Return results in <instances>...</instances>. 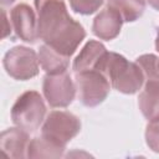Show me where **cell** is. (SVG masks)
<instances>
[{
  "mask_svg": "<svg viewBox=\"0 0 159 159\" xmlns=\"http://www.w3.org/2000/svg\"><path fill=\"white\" fill-rule=\"evenodd\" d=\"M35 7L39 39L71 57L84 40L86 31L70 16L65 0H35Z\"/></svg>",
  "mask_w": 159,
  "mask_h": 159,
  "instance_id": "obj_1",
  "label": "cell"
},
{
  "mask_svg": "<svg viewBox=\"0 0 159 159\" xmlns=\"http://www.w3.org/2000/svg\"><path fill=\"white\" fill-rule=\"evenodd\" d=\"M97 70L108 78L114 89L124 94L137 93L145 81L144 73L138 63L129 62L117 52H107Z\"/></svg>",
  "mask_w": 159,
  "mask_h": 159,
  "instance_id": "obj_2",
  "label": "cell"
},
{
  "mask_svg": "<svg viewBox=\"0 0 159 159\" xmlns=\"http://www.w3.org/2000/svg\"><path fill=\"white\" fill-rule=\"evenodd\" d=\"M46 106L41 94L36 91H26L11 108V119L16 127L22 128L29 133L39 129L45 119Z\"/></svg>",
  "mask_w": 159,
  "mask_h": 159,
  "instance_id": "obj_3",
  "label": "cell"
},
{
  "mask_svg": "<svg viewBox=\"0 0 159 159\" xmlns=\"http://www.w3.org/2000/svg\"><path fill=\"white\" fill-rule=\"evenodd\" d=\"M75 83L78 99L86 107H96L101 104L111 91L108 78L98 70L75 73Z\"/></svg>",
  "mask_w": 159,
  "mask_h": 159,
  "instance_id": "obj_4",
  "label": "cell"
},
{
  "mask_svg": "<svg viewBox=\"0 0 159 159\" xmlns=\"http://www.w3.org/2000/svg\"><path fill=\"white\" fill-rule=\"evenodd\" d=\"M81 130V120L77 116L67 111H52L47 114L41 134L63 147Z\"/></svg>",
  "mask_w": 159,
  "mask_h": 159,
  "instance_id": "obj_5",
  "label": "cell"
},
{
  "mask_svg": "<svg viewBox=\"0 0 159 159\" xmlns=\"http://www.w3.org/2000/svg\"><path fill=\"white\" fill-rule=\"evenodd\" d=\"M39 56L26 46L10 48L2 60L6 73L17 81H26L39 75Z\"/></svg>",
  "mask_w": 159,
  "mask_h": 159,
  "instance_id": "obj_6",
  "label": "cell"
},
{
  "mask_svg": "<svg viewBox=\"0 0 159 159\" xmlns=\"http://www.w3.org/2000/svg\"><path fill=\"white\" fill-rule=\"evenodd\" d=\"M42 92L47 103L53 108H65L75 99L77 88L76 83L67 73V71L43 77Z\"/></svg>",
  "mask_w": 159,
  "mask_h": 159,
  "instance_id": "obj_7",
  "label": "cell"
},
{
  "mask_svg": "<svg viewBox=\"0 0 159 159\" xmlns=\"http://www.w3.org/2000/svg\"><path fill=\"white\" fill-rule=\"evenodd\" d=\"M10 26L12 27L16 37L20 40L35 43L39 39L37 19L35 11L27 4H19L10 11Z\"/></svg>",
  "mask_w": 159,
  "mask_h": 159,
  "instance_id": "obj_8",
  "label": "cell"
},
{
  "mask_svg": "<svg viewBox=\"0 0 159 159\" xmlns=\"http://www.w3.org/2000/svg\"><path fill=\"white\" fill-rule=\"evenodd\" d=\"M30 143L29 132L22 128H9L0 135V149L9 157L15 159L27 158V147Z\"/></svg>",
  "mask_w": 159,
  "mask_h": 159,
  "instance_id": "obj_9",
  "label": "cell"
},
{
  "mask_svg": "<svg viewBox=\"0 0 159 159\" xmlns=\"http://www.w3.org/2000/svg\"><path fill=\"white\" fill-rule=\"evenodd\" d=\"M123 22L124 21L118 12L109 7H106L94 17L92 31L98 39L111 41L119 35Z\"/></svg>",
  "mask_w": 159,
  "mask_h": 159,
  "instance_id": "obj_10",
  "label": "cell"
},
{
  "mask_svg": "<svg viewBox=\"0 0 159 159\" xmlns=\"http://www.w3.org/2000/svg\"><path fill=\"white\" fill-rule=\"evenodd\" d=\"M107 48L103 43L96 40H89L80 51L77 57L73 60L72 70L75 73L89 71V70H97L99 62L107 53Z\"/></svg>",
  "mask_w": 159,
  "mask_h": 159,
  "instance_id": "obj_11",
  "label": "cell"
},
{
  "mask_svg": "<svg viewBox=\"0 0 159 159\" xmlns=\"http://www.w3.org/2000/svg\"><path fill=\"white\" fill-rule=\"evenodd\" d=\"M138 107L142 114L149 120L159 119V81L144 82V88L138 97Z\"/></svg>",
  "mask_w": 159,
  "mask_h": 159,
  "instance_id": "obj_12",
  "label": "cell"
},
{
  "mask_svg": "<svg viewBox=\"0 0 159 159\" xmlns=\"http://www.w3.org/2000/svg\"><path fill=\"white\" fill-rule=\"evenodd\" d=\"M39 62L41 68L48 73V75H55V73H61L67 71L68 65H70V57L61 53L56 48L51 47L50 45H42L39 48Z\"/></svg>",
  "mask_w": 159,
  "mask_h": 159,
  "instance_id": "obj_13",
  "label": "cell"
},
{
  "mask_svg": "<svg viewBox=\"0 0 159 159\" xmlns=\"http://www.w3.org/2000/svg\"><path fill=\"white\" fill-rule=\"evenodd\" d=\"M66 147L43 137L32 138L27 147V158H61Z\"/></svg>",
  "mask_w": 159,
  "mask_h": 159,
  "instance_id": "obj_14",
  "label": "cell"
},
{
  "mask_svg": "<svg viewBox=\"0 0 159 159\" xmlns=\"http://www.w3.org/2000/svg\"><path fill=\"white\" fill-rule=\"evenodd\" d=\"M107 7L118 12L124 22H133L144 14L145 0H107Z\"/></svg>",
  "mask_w": 159,
  "mask_h": 159,
  "instance_id": "obj_15",
  "label": "cell"
},
{
  "mask_svg": "<svg viewBox=\"0 0 159 159\" xmlns=\"http://www.w3.org/2000/svg\"><path fill=\"white\" fill-rule=\"evenodd\" d=\"M135 62L142 68L145 81H150V80L159 81V57L158 56L153 53H145L139 56L135 60Z\"/></svg>",
  "mask_w": 159,
  "mask_h": 159,
  "instance_id": "obj_16",
  "label": "cell"
},
{
  "mask_svg": "<svg viewBox=\"0 0 159 159\" xmlns=\"http://www.w3.org/2000/svg\"><path fill=\"white\" fill-rule=\"evenodd\" d=\"M71 9L81 15H91L96 12L104 0H68Z\"/></svg>",
  "mask_w": 159,
  "mask_h": 159,
  "instance_id": "obj_17",
  "label": "cell"
},
{
  "mask_svg": "<svg viewBox=\"0 0 159 159\" xmlns=\"http://www.w3.org/2000/svg\"><path fill=\"white\" fill-rule=\"evenodd\" d=\"M147 145L155 153H159V119L149 120L145 128Z\"/></svg>",
  "mask_w": 159,
  "mask_h": 159,
  "instance_id": "obj_18",
  "label": "cell"
},
{
  "mask_svg": "<svg viewBox=\"0 0 159 159\" xmlns=\"http://www.w3.org/2000/svg\"><path fill=\"white\" fill-rule=\"evenodd\" d=\"M2 16H4V24H7V19H6V11L5 10H2ZM5 31H4V34H2V37H6L7 36V34H9V29L5 26V29H4Z\"/></svg>",
  "mask_w": 159,
  "mask_h": 159,
  "instance_id": "obj_19",
  "label": "cell"
},
{
  "mask_svg": "<svg viewBox=\"0 0 159 159\" xmlns=\"http://www.w3.org/2000/svg\"><path fill=\"white\" fill-rule=\"evenodd\" d=\"M147 1H148V4H149L153 9H155V10L159 11V0H147Z\"/></svg>",
  "mask_w": 159,
  "mask_h": 159,
  "instance_id": "obj_20",
  "label": "cell"
},
{
  "mask_svg": "<svg viewBox=\"0 0 159 159\" xmlns=\"http://www.w3.org/2000/svg\"><path fill=\"white\" fill-rule=\"evenodd\" d=\"M155 50L159 52V29L157 32V37H155Z\"/></svg>",
  "mask_w": 159,
  "mask_h": 159,
  "instance_id": "obj_21",
  "label": "cell"
},
{
  "mask_svg": "<svg viewBox=\"0 0 159 159\" xmlns=\"http://www.w3.org/2000/svg\"><path fill=\"white\" fill-rule=\"evenodd\" d=\"M0 1H1V5L2 6H7V5H11L15 0H0Z\"/></svg>",
  "mask_w": 159,
  "mask_h": 159,
  "instance_id": "obj_22",
  "label": "cell"
}]
</instances>
